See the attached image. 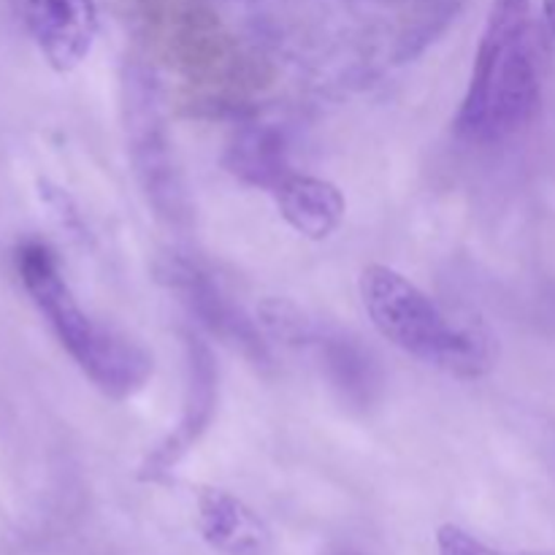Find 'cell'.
Returning a JSON list of instances; mask_svg holds the SVG:
<instances>
[{
	"instance_id": "cell-10",
	"label": "cell",
	"mask_w": 555,
	"mask_h": 555,
	"mask_svg": "<svg viewBox=\"0 0 555 555\" xmlns=\"http://www.w3.org/2000/svg\"><path fill=\"white\" fill-rule=\"evenodd\" d=\"M307 345L318 347L325 374H328L334 388L341 393V399H347L356 406H366L372 401V396L379 388V369L372 352L358 345V339L328 334V331L318 325Z\"/></svg>"
},
{
	"instance_id": "cell-8",
	"label": "cell",
	"mask_w": 555,
	"mask_h": 555,
	"mask_svg": "<svg viewBox=\"0 0 555 555\" xmlns=\"http://www.w3.org/2000/svg\"><path fill=\"white\" fill-rule=\"evenodd\" d=\"M271 193L282 220L309 242H325L345 222L347 201L328 179L291 171Z\"/></svg>"
},
{
	"instance_id": "cell-6",
	"label": "cell",
	"mask_w": 555,
	"mask_h": 555,
	"mask_svg": "<svg viewBox=\"0 0 555 555\" xmlns=\"http://www.w3.org/2000/svg\"><path fill=\"white\" fill-rule=\"evenodd\" d=\"M184 401L182 417L141 461L139 477L144 482H160L188 459L198 439L209 431L217 412V366L209 347L195 336H184Z\"/></svg>"
},
{
	"instance_id": "cell-3",
	"label": "cell",
	"mask_w": 555,
	"mask_h": 555,
	"mask_svg": "<svg viewBox=\"0 0 555 555\" xmlns=\"http://www.w3.org/2000/svg\"><path fill=\"white\" fill-rule=\"evenodd\" d=\"M16 274L38 312L54 331L63 350L85 377L114 401L139 393L152 377V356L135 341L98 325L70 293L57 258L43 242H25L16 249Z\"/></svg>"
},
{
	"instance_id": "cell-2",
	"label": "cell",
	"mask_w": 555,
	"mask_h": 555,
	"mask_svg": "<svg viewBox=\"0 0 555 555\" xmlns=\"http://www.w3.org/2000/svg\"><path fill=\"white\" fill-rule=\"evenodd\" d=\"M358 293L377 334L426 366L461 379H477L493 366L486 331L475 320L455 318L401 271L369 263Z\"/></svg>"
},
{
	"instance_id": "cell-11",
	"label": "cell",
	"mask_w": 555,
	"mask_h": 555,
	"mask_svg": "<svg viewBox=\"0 0 555 555\" xmlns=\"http://www.w3.org/2000/svg\"><path fill=\"white\" fill-rule=\"evenodd\" d=\"M225 166L242 182L274 190L291 173L285 139L269 125H247L228 146Z\"/></svg>"
},
{
	"instance_id": "cell-9",
	"label": "cell",
	"mask_w": 555,
	"mask_h": 555,
	"mask_svg": "<svg viewBox=\"0 0 555 555\" xmlns=\"http://www.w3.org/2000/svg\"><path fill=\"white\" fill-rule=\"evenodd\" d=\"M198 531L222 555H271V534L255 509L233 493L204 488L198 493Z\"/></svg>"
},
{
	"instance_id": "cell-12",
	"label": "cell",
	"mask_w": 555,
	"mask_h": 555,
	"mask_svg": "<svg viewBox=\"0 0 555 555\" xmlns=\"http://www.w3.org/2000/svg\"><path fill=\"white\" fill-rule=\"evenodd\" d=\"M437 551L439 555H504L502 551L486 545V542H480L475 534H469V531L455 524L439 526Z\"/></svg>"
},
{
	"instance_id": "cell-4",
	"label": "cell",
	"mask_w": 555,
	"mask_h": 555,
	"mask_svg": "<svg viewBox=\"0 0 555 555\" xmlns=\"http://www.w3.org/2000/svg\"><path fill=\"white\" fill-rule=\"evenodd\" d=\"M125 130L133 171L155 215L168 225L190 220V195L168 139L157 87L146 70L125 74Z\"/></svg>"
},
{
	"instance_id": "cell-7",
	"label": "cell",
	"mask_w": 555,
	"mask_h": 555,
	"mask_svg": "<svg viewBox=\"0 0 555 555\" xmlns=\"http://www.w3.org/2000/svg\"><path fill=\"white\" fill-rule=\"evenodd\" d=\"M25 22L38 52L57 74L79 68L95 47V0H25Z\"/></svg>"
},
{
	"instance_id": "cell-14",
	"label": "cell",
	"mask_w": 555,
	"mask_h": 555,
	"mask_svg": "<svg viewBox=\"0 0 555 555\" xmlns=\"http://www.w3.org/2000/svg\"><path fill=\"white\" fill-rule=\"evenodd\" d=\"M350 555H356V553H350Z\"/></svg>"
},
{
	"instance_id": "cell-13",
	"label": "cell",
	"mask_w": 555,
	"mask_h": 555,
	"mask_svg": "<svg viewBox=\"0 0 555 555\" xmlns=\"http://www.w3.org/2000/svg\"><path fill=\"white\" fill-rule=\"evenodd\" d=\"M542 16H545L547 30L555 36V0H542Z\"/></svg>"
},
{
	"instance_id": "cell-5",
	"label": "cell",
	"mask_w": 555,
	"mask_h": 555,
	"mask_svg": "<svg viewBox=\"0 0 555 555\" xmlns=\"http://www.w3.org/2000/svg\"><path fill=\"white\" fill-rule=\"evenodd\" d=\"M157 276L168 291L177 293L195 323L204 325L211 336L238 347L255 363L269 361V347H266L258 323H253V318H247L244 309L222 291V285L206 266L188 255H166L163 263L157 266Z\"/></svg>"
},
{
	"instance_id": "cell-1",
	"label": "cell",
	"mask_w": 555,
	"mask_h": 555,
	"mask_svg": "<svg viewBox=\"0 0 555 555\" xmlns=\"http://www.w3.org/2000/svg\"><path fill=\"white\" fill-rule=\"evenodd\" d=\"M537 108L540 70L531 47V0H493L455 128L464 139L493 144L529 125Z\"/></svg>"
}]
</instances>
